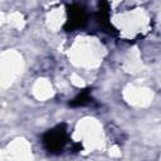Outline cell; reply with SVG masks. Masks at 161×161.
Wrapping results in <instances>:
<instances>
[{
  "label": "cell",
  "mask_w": 161,
  "mask_h": 161,
  "mask_svg": "<svg viewBox=\"0 0 161 161\" xmlns=\"http://www.w3.org/2000/svg\"><path fill=\"white\" fill-rule=\"evenodd\" d=\"M80 148H82V145L80 143H75L73 146V152H78V151H80Z\"/></svg>",
  "instance_id": "obj_5"
},
{
  "label": "cell",
  "mask_w": 161,
  "mask_h": 161,
  "mask_svg": "<svg viewBox=\"0 0 161 161\" xmlns=\"http://www.w3.org/2000/svg\"><path fill=\"white\" fill-rule=\"evenodd\" d=\"M68 141V133H67V126L64 123L55 126L54 128L47 131L43 136V145L45 150L50 153L58 155L63 151L64 146Z\"/></svg>",
  "instance_id": "obj_1"
},
{
  "label": "cell",
  "mask_w": 161,
  "mask_h": 161,
  "mask_svg": "<svg viewBox=\"0 0 161 161\" xmlns=\"http://www.w3.org/2000/svg\"><path fill=\"white\" fill-rule=\"evenodd\" d=\"M97 21L103 31L108 34H116L117 30L109 21V4L107 1H101L98 4V13H97Z\"/></svg>",
  "instance_id": "obj_3"
},
{
  "label": "cell",
  "mask_w": 161,
  "mask_h": 161,
  "mask_svg": "<svg viewBox=\"0 0 161 161\" xmlns=\"http://www.w3.org/2000/svg\"><path fill=\"white\" fill-rule=\"evenodd\" d=\"M88 20L84 8L79 4H70L67 6V21L63 26L65 31H74L86 26Z\"/></svg>",
  "instance_id": "obj_2"
},
{
  "label": "cell",
  "mask_w": 161,
  "mask_h": 161,
  "mask_svg": "<svg viewBox=\"0 0 161 161\" xmlns=\"http://www.w3.org/2000/svg\"><path fill=\"white\" fill-rule=\"evenodd\" d=\"M92 102V96H91V88H86V89H82L70 102H69V106L70 107H83V106H87Z\"/></svg>",
  "instance_id": "obj_4"
}]
</instances>
